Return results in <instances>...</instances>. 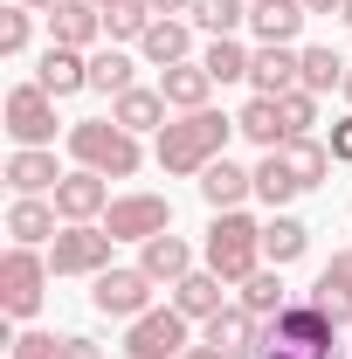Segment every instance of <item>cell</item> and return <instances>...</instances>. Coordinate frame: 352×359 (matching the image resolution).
<instances>
[{"label":"cell","mask_w":352,"mask_h":359,"mask_svg":"<svg viewBox=\"0 0 352 359\" xmlns=\"http://www.w3.org/2000/svg\"><path fill=\"white\" fill-rule=\"evenodd\" d=\"M152 14H194V0H145Z\"/></svg>","instance_id":"obj_41"},{"label":"cell","mask_w":352,"mask_h":359,"mask_svg":"<svg viewBox=\"0 0 352 359\" xmlns=\"http://www.w3.org/2000/svg\"><path fill=\"white\" fill-rule=\"evenodd\" d=\"M263 339H269V318H256L249 304H221L208 318V346H221L228 359H263Z\"/></svg>","instance_id":"obj_11"},{"label":"cell","mask_w":352,"mask_h":359,"mask_svg":"<svg viewBox=\"0 0 352 359\" xmlns=\"http://www.w3.org/2000/svg\"><path fill=\"white\" fill-rule=\"evenodd\" d=\"M7 235H14V249H48V242L62 235L55 201H42V194H14V208H7Z\"/></svg>","instance_id":"obj_14"},{"label":"cell","mask_w":352,"mask_h":359,"mask_svg":"<svg viewBox=\"0 0 352 359\" xmlns=\"http://www.w3.org/2000/svg\"><path fill=\"white\" fill-rule=\"evenodd\" d=\"M48 42H62V48H97L104 42V7L97 0H62L55 14H48Z\"/></svg>","instance_id":"obj_16"},{"label":"cell","mask_w":352,"mask_h":359,"mask_svg":"<svg viewBox=\"0 0 352 359\" xmlns=\"http://www.w3.org/2000/svg\"><path fill=\"white\" fill-rule=\"evenodd\" d=\"M263 359H346V346H339V318L325 311L318 297H290L283 311L269 318Z\"/></svg>","instance_id":"obj_2"},{"label":"cell","mask_w":352,"mask_h":359,"mask_svg":"<svg viewBox=\"0 0 352 359\" xmlns=\"http://www.w3.org/2000/svg\"><path fill=\"white\" fill-rule=\"evenodd\" d=\"M35 83L62 104V97H76V90H90V55L83 48H62V42H48L42 48V62H35Z\"/></svg>","instance_id":"obj_15"},{"label":"cell","mask_w":352,"mask_h":359,"mask_svg":"<svg viewBox=\"0 0 352 359\" xmlns=\"http://www.w3.org/2000/svg\"><path fill=\"white\" fill-rule=\"evenodd\" d=\"M104 228H111L118 242H152V235L173 228V201H166V194H118V201L104 208Z\"/></svg>","instance_id":"obj_9"},{"label":"cell","mask_w":352,"mask_h":359,"mask_svg":"<svg viewBox=\"0 0 352 359\" xmlns=\"http://www.w3.org/2000/svg\"><path fill=\"white\" fill-rule=\"evenodd\" d=\"M7 187H14V194H55V187H62L55 145H14V152H7Z\"/></svg>","instance_id":"obj_18"},{"label":"cell","mask_w":352,"mask_h":359,"mask_svg":"<svg viewBox=\"0 0 352 359\" xmlns=\"http://www.w3.org/2000/svg\"><path fill=\"white\" fill-rule=\"evenodd\" d=\"M187 325H194V318L180 311V304H166V311L152 304L145 318L125 325V346H118V353H125V359H180L187 346H194V339H187Z\"/></svg>","instance_id":"obj_7"},{"label":"cell","mask_w":352,"mask_h":359,"mask_svg":"<svg viewBox=\"0 0 352 359\" xmlns=\"http://www.w3.org/2000/svg\"><path fill=\"white\" fill-rule=\"evenodd\" d=\"M187 21L201 35H235V28H249V0H194Z\"/></svg>","instance_id":"obj_34"},{"label":"cell","mask_w":352,"mask_h":359,"mask_svg":"<svg viewBox=\"0 0 352 359\" xmlns=\"http://www.w3.org/2000/svg\"><path fill=\"white\" fill-rule=\"evenodd\" d=\"M235 132L249 138V145H263V152H283V145H290V125H283L276 97H249V104L235 111Z\"/></svg>","instance_id":"obj_23"},{"label":"cell","mask_w":352,"mask_h":359,"mask_svg":"<svg viewBox=\"0 0 352 359\" xmlns=\"http://www.w3.org/2000/svg\"><path fill=\"white\" fill-rule=\"evenodd\" d=\"M311 297L339 318V325H352V249H339L332 263L318 269V290H311Z\"/></svg>","instance_id":"obj_27"},{"label":"cell","mask_w":352,"mask_h":359,"mask_svg":"<svg viewBox=\"0 0 352 359\" xmlns=\"http://www.w3.org/2000/svg\"><path fill=\"white\" fill-rule=\"evenodd\" d=\"M339 21H346V28H352V0H346V14H339Z\"/></svg>","instance_id":"obj_46"},{"label":"cell","mask_w":352,"mask_h":359,"mask_svg":"<svg viewBox=\"0 0 352 359\" xmlns=\"http://www.w3.org/2000/svg\"><path fill=\"white\" fill-rule=\"evenodd\" d=\"M325 145H332V159H339V166H352V111L332 125V138H325Z\"/></svg>","instance_id":"obj_39"},{"label":"cell","mask_w":352,"mask_h":359,"mask_svg":"<svg viewBox=\"0 0 352 359\" xmlns=\"http://www.w3.org/2000/svg\"><path fill=\"white\" fill-rule=\"evenodd\" d=\"M304 14H346V0H304Z\"/></svg>","instance_id":"obj_43"},{"label":"cell","mask_w":352,"mask_h":359,"mask_svg":"<svg viewBox=\"0 0 352 359\" xmlns=\"http://www.w3.org/2000/svg\"><path fill=\"white\" fill-rule=\"evenodd\" d=\"M228 290H235L228 276H215V269H194V276H180V283H173V304L194 318V325H208V318L228 304Z\"/></svg>","instance_id":"obj_22"},{"label":"cell","mask_w":352,"mask_h":359,"mask_svg":"<svg viewBox=\"0 0 352 359\" xmlns=\"http://www.w3.org/2000/svg\"><path fill=\"white\" fill-rule=\"evenodd\" d=\"M228 138H235V118L228 111H180L173 125L159 132V145H152V159H159V173L173 180H201L215 159H228Z\"/></svg>","instance_id":"obj_1"},{"label":"cell","mask_w":352,"mask_h":359,"mask_svg":"<svg viewBox=\"0 0 352 359\" xmlns=\"http://www.w3.org/2000/svg\"><path fill=\"white\" fill-rule=\"evenodd\" d=\"M304 249H311V228L297 222V215H269L263 222V263L269 269H290Z\"/></svg>","instance_id":"obj_26"},{"label":"cell","mask_w":352,"mask_h":359,"mask_svg":"<svg viewBox=\"0 0 352 359\" xmlns=\"http://www.w3.org/2000/svg\"><path fill=\"white\" fill-rule=\"evenodd\" d=\"M297 83L311 97H325V90H346V62H339V48H304V69H297Z\"/></svg>","instance_id":"obj_35"},{"label":"cell","mask_w":352,"mask_h":359,"mask_svg":"<svg viewBox=\"0 0 352 359\" xmlns=\"http://www.w3.org/2000/svg\"><path fill=\"white\" fill-rule=\"evenodd\" d=\"M111 249H118V235L104 222H62V235L48 242V269L55 276H104Z\"/></svg>","instance_id":"obj_5"},{"label":"cell","mask_w":352,"mask_h":359,"mask_svg":"<svg viewBox=\"0 0 352 359\" xmlns=\"http://www.w3.org/2000/svg\"><path fill=\"white\" fill-rule=\"evenodd\" d=\"M7 353L14 359H62V339H55V332H21Z\"/></svg>","instance_id":"obj_38"},{"label":"cell","mask_w":352,"mask_h":359,"mask_svg":"<svg viewBox=\"0 0 352 359\" xmlns=\"http://www.w3.org/2000/svg\"><path fill=\"white\" fill-rule=\"evenodd\" d=\"M297 194H304V187H297L290 166H283V152H263V159H256V201H263L269 215H283Z\"/></svg>","instance_id":"obj_29"},{"label":"cell","mask_w":352,"mask_h":359,"mask_svg":"<svg viewBox=\"0 0 352 359\" xmlns=\"http://www.w3.org/2000/svg\"><path fill=\"white\" fill-rule=\"evenodd\" d=\"M138 269L152 276V283H166L173 290L180 276H194V249H187V235H152V242H138Z\"/></svg>","instance_id":"obj_20"},{"label":"cell","mask_w":352,"mask_h":359,"mask_svg":"<svg viewBox=\"0 0 352 359\" xmlns=\"http://www.w3.org/2000/svg\"><path fill=\"white\" fill-rule=\"evenodd\" d=\"M28 42H35V7H7L0 14V55H28Z\"/></svg>","instance_id":"obj_36"},{"label":"cell","mask_w":352,"mask_h":359,"mask_svg":"<svg viewBox=\"0 0 352 359\" xmlns=\"http://www.w3.org/2000/svg\"><path fill=\"white\" fill-rule=\"evenodd\" d=\"M276 111H283L290 138H311V125H318V97H311L304 83H297V90H283V97H276Z\"/></svg>","instance_id":"obj_37"},{"label":"cell","mask_w":352,"mask_h":359,"mask_svg":"<svg viewBox=\"0 0 352 359\" xmlns=\"http://www.w3.org/2000/svg\"><path fill=\"white\" fill-rule=\"evenodd\" d=\"M180 359H228V353H221V346H208V339H201V346H187V353H180Z\"/></svg>","instance_id":"obj_42"},{"label":"cell","mask_w":352,"mask_h":359,"mask_svg":"<svg viewBox=\"0 0 352 359\" xmlns=\"http://www.w3.org/2000/svg\"><path fill=\"white\" fill-rule=\"evenodd\" d=\"M304 0H249V35L256 42H297V28H304Z\"/></svg>","instance_id":"obj_24"},{"label":"cell","mask_w":352,"mask_h":359,"mask_svg":"<svg viewBox=\"0 0 352 359\" xmlns=\"http://www.w3.org/2000/svg\"><path fill=\"white\" fill-rule=\"evenodd\" d=\"M235 290H242V297H235V304H249V311L256 318H276L283 311V304H290V297H283V269H256V276H249V283H235Z\"/></svg>","instance_id":"obj_33"},{"label":"cell","mask_w":352,"mask_h":359,"mask_svg":"<svg viewBox=\"0 0 352 359\" xmlns=\"http://www.w3.org/2000/svg\"><path fill=\"white\" fill-rule=\"evenodd\" d=\"M166 111H173V104H166V90H145V83H132L125 90V97H111V118H118V125H125V132H166V125H173V118H166Z\"/></svg>","instance_id":"obj_19"},{"label":"cell","mask_w":352,"mask_h":359,"mask_svg":"<svg viewBox=\"0 0 352 359\" xmlns=\"http://www.w3.org/2000/svg\"><path fill=\"white\" fill-rule=\"evenodd\" d=\"M21 7H35V14H55V7H62V0H21Z\"/></svg>","instance_id":"obj_44"},{"label":"cell","mask_w":352,"mask_h":359,"mask_svg":"<svg viewBox=\"0 0 352 359\" xmlns=\"http://www.w3.org/2000/svg\"><path fill=\"white\" fill-rule=\"evenodd\" d=\"M62 359H111V353H104L97 339H83V332H69V339H62Z\"/></svg>","instance_id":"obj_40"},{"label":"cell","mask_w":352,"mask_h":359,"mask_svg":"<svg viewBox=\"0 0 352 359\" xmlns=\"http://www.w3.org/2000/svg\"><path fill=\"white\" fill-rule=\"evenodd\" d=\"M159 90H166V104L173 111H208V97H215V76L201 69V55L194 62H173V69H159Z\"/></svg>","instance_id":"obj_25"},{"label":"cell","mask_w":352,"mask_h":359,"mask_svg":"<svg viewBox=\"0 0 352 359\" xmlns=\"http://www.w3.org/2000/svg\"><path fill=\"white\" fill-rule=\"evenodd\" d=\"M152 290H159V283H152L145 269H118V263L104 269V276H90V304L104 318H125V325L152 311Z\"/></svg>","instance_id":"obj_8"},{"label":"cell","mask_w":352,"mask_h":359,"mask_svg":"<svg viewBox=\"0 0 352 359\" xmlns=\"http://www.w3.org/2000/svg\"><path fill=\"white\" fill-rule=\"evenodd\" d=\"M48 201H55V215H62V222H104V208H111L118 194H111V180H104V173L76 166V173H62V187H55Z\"/></svg>","instance_id":"obj_12"},{"label":"cell","mask_w":352,"mask_h":359,"mask_svg":"<svg viewBox=\"0 0 352 359\" xmlns=\"http://www.w3.org/2000/svg\"><path fill=\"white\" fill-rule=\"evenodd\" d=\"M208 269L215 276H228V283H249L256 269H263V222L249 215V208H228V215H215L208 222Z\"/></svg>","instance_id":"obj_4"},{"label":"cell","mask_w":352,"mask_h":359,"mask_svg":"<svg viewBox=\"0 0 352 359\" xmlns=\"http://www.w3.org/2000/svg\"><path fill=\"white\" fill-rule=\"evenodd\" d=\"M339 97H346V111H352V69H346V90H339Z\"/></svg>","instance_id":"obj_45"},{"label":"cell","mask_w":352,"mask_h":359,"mask_svg":"<svg viewBox=\"0 0 352 359\" xmlns=\"http://www.w3.org/2000/svg\"><path fill=\"white\" fill-rule=\"evenodd\" d=\"M283 166H290V173H297V187H318V180L332 173V145H325V138H290V145H283Z\"/></svg>","instance_id":"obj_31"},{"label":"cell","mask_w":352,"mask_h":359,"mask_svg":"<svg viewBox=\"0 0 352 359\" xmlns=\"http://www.w3.org/2000/svg\"><path fill=\"white\" fill-rule=\"evenodd\" d=\"M69 159L90 166V173H104V180H132L138 166H145L138 132H125L118 118H76V125H69Z\"/></svg>","instance_id":"obj_3"},{"label":"cell","mask_w":352,"mask_h":359,"mask_svg":"<svg viewBox=\"0 0 352 359\" xmlns=\"http://www.w3.org/2000/svg\"><path fill=\"white\" fill-rule=\"evenodd\" d=\"M132 55H125V48L111 42V48H90V90H97V97H125V90H132Z\"/></svg>","instance_id":"obj_30"},{"label":"cell","mask_w":352,"mask_h":359,"mask_svg":"<svg viewBox=\"0 0 352 359\" xmlns=\"http://www.w3.org/2000/svg\"><path fill=\"white\" fill-rule=\"evenodd\" d=\"M48 249H7L0 256V311L7 318H35L48 297Z\"/></svg>","instance_id":"obj_6"},{"label":"cell","mask_w":352,"mask_h":359,"mask_svg":"<svg viewBox=\"0 0 352 359\" xmlns=\"http://www.w3.org/2000/svg\"><path fill=\"white\" fill-rule=\"evenodd\" d=\"M297 69H304V48L297 42H256L249 90H256V97H283V90H297Z\"/></svg>","instance_id":"obj_13"},{"label":"cell","mask_w":352,"mask_h":359,"mask_svg":"<svg viewBox=\"0 0 352 359\" xmlns=\"http://www.w3.org/2000/svg\"><path fill=\"white\" fill-rule=\"evenodd\" d=\"M152 21H159V14H152L145 0H111V7H104V42H145Z\"/></svg>","instance_id":"obj_32"},{"label":"cell","mask_w":352,"mask_h":359,"mask_svg":"<svg viewBox=\"0 0 352 359\" xmlns=\"http://www.w3.org/2000/svg\"><path fill=\"white\" fill-rule=\"evenodd\" d=\"M7 138L14 145H55V97L42 83H14L7 90Z\"/></svg>","instance_id":"obj_10"},{"label":"cell","mask_w":352,"mask_h":359,"mask_svg":"<svg viewBox=\"0 0 352 359\" xmlns=\"http://www.w3.org/2000/svg\"><path fill=\"white\" fill-rule=\"evenodd\" d=\"M97 7H111V0H97Z\"/></svg>","instance_id":"obj_47"},{"label":"cell","mask_w":352,"mask_h":359,"mask_svg":"<svg viewBox=\"0 0 352 359\" xmlns=\"http://www.w3.org/2000/svg\"><path fill=\"white\" fill-rule=\"evenodd\" d=\"M138 55H145L152 69H173V62H194V21H187V14H159V21L145 28Z\"/></svg>","instance_id":"obj_17"},{"label":"cell","mask_w":352,"mask_h":359,"mask_svg":"<svg viewBox=\"0 0 352 359\" xmlns=\"http://www.w3.org/2000/svg\"><path fill=\"white\" fill-rule=\"evenodd\" d=\"M249 62H256V48H242L235 35H208V48H201V69L215 83H249Z\"/></svg>","instance_id":"obj_28"},{"label":"cell","mask_w":352,"mask_h":359,"mask_svg":"<svg viewBox=\"0 0 352 359\" xmlns=\"http://www.w3.org/2000/svg\"><path fill=\"white\" fill-rule=\"evenodd\" d=\"M201 201L228 215V208H242V201H256V166H235V159H215L208 173H201Z\"/></svg>","instance_id":"obj_21"}]
</instances>
